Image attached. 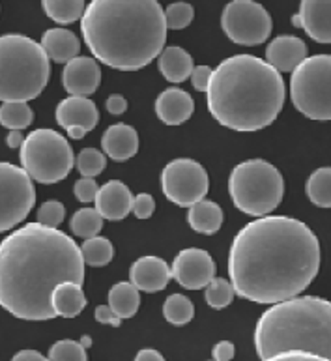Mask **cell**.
<instances>
[{
    "mask_svg": "<svg viewBox=\"0 0 331 361\" xmlns=\"http://www.w3.org/2000/svg\"><path fill=\"white\" fill-rule=\"evenodd\" d=\"M320 270V242L309 226L287 216H264L242 226L228 251L234 292L273 305L299 296Z\"/></svg>",
    "mask_w": 331,
    "mask_h": 361,
    "instance_id": "1",
    "label": "cell"
},
{
    "mask_svg": "<svg viewBox=\"0 0 331 361\" xmlns=\"http://www.w3.org/2000/svg\"><path fill=\"white\" fill-rule=\"evenodd\" d=\"M65 281H85L81 247L65 232L36 221L0 242V307L15 318H55L51 296Z\"/></svg>",
    "mask_w": 331,
    "mask_h": 361,
    "instance_id": "2",
    "label": "cell"
},
{
    "mask_svg": "<svg viewBox=\"0 0 331 361\" xmlns=\"http://www.w3.org/2000/svg\"><path fill=\"white\" fill-rule=\"evenodd\" d=\"M81 32L94 59L120 71H137L163 53L165 10L156 0H92Z\"/></svg>",
    "mask_w": 331,
    "mask_h": 361,
    "instance_id": "3",
    "label": "cell"
},
{
    "mask_svg": "<svg viewBox=\"0 0 331 361\" xmlns=\"http://www.w3.org/2000/svg\"><path fill=\"white\" fill-rule=\"evenodd\" d=\"M287 97L281 73L253 54H234L213 70L208 111L228 130L251 133L275 122Z\"/></svg>",
    "mask_w": 331,
    "mask_h": 361,
    "instance_id": "4",
    "label": "cell"
},
{
    "mask_svg": "<svg viewBox=\"0 0 331 361\" xmlns=\"http://www.w3.org/2000/svg\"><path fill=\"white\" fill-rule=\"evenodd\" d=\"M258 357L331 360V302L318 296H294L273 303L255 328Z\"/></svg>",
    "mask_w": 331,
    "mask_h": 361,
    "instance_id": "5",
    "label": "cell"
},
{
    "mask_svg": "<svg viewBox=\"0 0 331 361\" xmlns=\"http://www.w3.org/2000/svg\"><path fill=\"white\" fill-rule=\"evenodd\" d=\"M49 75V56L38 42L21 34L0 36V102L36 99Z\"/></svg>",
    "mask_w": 331,
    "mask_h": 361,
    "instance_id": "6",
    "label": "cell"
},
{
    "mask_svg": "<svg viewBox=\"0 0 331 361\" xmlns=\"http://www.w3.org/2000/svg\"><path fill=\"white\" fill-rule=\"evenodd\" d=\"M228 193L239 212L253 217H264L281 204L285 180L272 163L249 159L232 169L228 178Z\"/></svg>",
    "mask_w": 331,
    "mask_h": 361,
    "instance_id": "7",
    "label": "cell"
},
{
    "mask_svg": "<svg viewBox=\"0 0 331 361\" xmlns=\"http://www.w3.org/2000/svg\"><path fill=\"white\" fill-rule=\"evenodd\" d=\"M19 150L21 167L34 182H62L75 165L70 142L55 130H34Z\"/></svg>",
    "mask_w": 331,
    "mask_h": 361,
    "instance_id": "8",
    "label": "cell"
},
{
    "mask_svg": "<svg viewBox=\"0 0 331 361\" xmlns=\"http://www.w3.org/2000/svg\"><path fill=\"white\" fill-rule=\"evenodd\" d=\"M290 97L294 107L316 122L331 120V54L305 59L292 71Z\"/></svg>",
    "mask_w": 331,
    "mask_h": 361,
    "instance_id": "9",
    "label": "cell"
},
{
    "mask_svg": "<svg viewBox=\"0 0 331 361\" xmlns=\"http://www.w3.org/2000/svg\"><path fill=\"white\" fill-rule=\"evenodd\" d=\"M36 189L23 167L0 161V232L21 225L32 212Z\"/></svg>",
    "mask_w": 331,
    "mask_h": 361,
    "instance_id": "10",
    "label": "cell"
},
{
    "mask_svg": "<svg viewBox=\"0 0 331 361\" xmlns=\"http://www.w3.org/2000/svg\"><path fill=\"white\" fill-rule=\"evenodd\" d=\"M223 32L238 45H261L272 34L273 23L268 10L253 0H234L221 16Z\"/></svg>",
    "mask_w": 331,
    "mask_h": 361,
    "instance_id": "11",
    "label": "cell"
},
{
    "mask_svg": "<svg viewBox=\"0 0 331 361\" xmlns=\"http://www.w3.org/2000/svg\"><path fill=\"white\" fill-rule=\"evenodd\" d=\"M208 185L210 182L206 169L189 157L174 159L161 171V189L165 197L182 208H191L204 200Z\"/></svg>",
    "mask_w": 331,
    "mask_h": 361,
    "instance_id": "12",
    "label": "cell"
},
{
    "mask_svg": "<svg viewBox=\"0 0 331 361\" xmlns=\"http://www.w3.org/2000/svg\"><path fill=\"white\" fill-rule=\"evenodd\" d=\"M216 262L212 255L199 247H189L180 251L174 257L173 277L187 290L206 288V285L216 277Z\"/></svg>",
    "mask_w": 331,
    "mask_h": 361,
    "instance_id": "13",
    "label": "cell"
},
{
    "mask_svg": "<svg viewBox=\"0 0 331 361\" xmlns=\"http://www.w3.org/2000/svg\"><path fill=\"white\" fill-rule=\"evenodd\" d=\"M101 82V70L90 56H77L64 66L62 85L70 96L88 97L98 90Z\"/></svg>",
    "mask_w": 331,
    "mask_h": 361,
    "instance_id": "14",
    "label": "cell"
},
{
    "mask_svg": "<svg viewBox=\"0 0 331 361\" xmlns=\"http://www.w3.org/2000/svg\"><path fill=\"white\" fill-rule=\"evenodd\" d=\"M292 25L318 44H331V0H304Z\"/></svg>",
    "mask_w": 331,
    "mask_h": 361,
    "instance_id": "15",
    "label": "cell"
},
{
    "mask_svg": "<svg viewBox=\"0 0 331 361\" xmlns=\"http://www.w3.org/2000/svg\"><path fill=\"white\" fill-rule=\"evenodd\" d=\"M56 122L65 131L82 130L85 133L92 131L99 122V113L96 103L88 97L70 96L62 99L56 107Z\"/></svg>",
    "mask_w": 331,
    "mask_h": 361,
    "instance_id": "16",
    "label": "cell"
},
{
    "mask_svg": "<svg viewBox=\"0 0 331 361\" xmlns=\"http://www.w3.org/2000/svg\"><path fill=\"white\" fill-rule=\"evenodd\" d=\"M131 283L142 292H159L173 279V268L159 257H141L130 268Z\"/></svg>",
    "mask_w": 331,
    "mask_h": 361,
    "instance_id": "17",
    "label": "cell"
},
{
    "mask_svg": "<svg viewBox=\"0 0 331 361\" xmlns=\"http://www.w3.org/2000/svg\"><path fill=\"white\" fill-rule=\"evenodd\" d=\"M133 195L130 188L120 180H111L105 185H101L96 195V210L101 214L104 219L109 221H120L124 219L133 208Z\"/></svg>",
    "mask_w": 331,
    "mask_h": 361,
    "instance_id": "18",
    "label": "cell"
},
{
    "mask_svg": "<svg viewBox=\"0 0 331 361\" xmlns=\"http://www.w3.org/2000/svg\"><path fill=\"white\" fill-rule=\"evenodd\" d=\"M307 59V45L298 36H277L266 47V62L281 71H294Z\"/></svg>",
    "mask_w": 331,
    "mask_h": 361,
    "instance_id": "19",
    "label": "cell"
},
{
    "mask_svg": "<svg viewBox=\"0 0 331 361\" xmlns=\"http://www.w3.org/2000/svg\"><path fill=\"white\" fill-rule=\"evenodd\" d=\"M195 111L193 97L182 88H167L156 99V114L167 126H180L191 118Z\"/></svg>",
    "mask_w": 331,
    "mask_h": 361,
    "instance_id": "20",
    "label": "cell"
},
{
    "mask_svg": "<svg viewBox=\"0 0 331 361\" xmlns=\"http://www.w3.org/2000/svg\"><path fill=\"white\" fill-rule=\"evenodd\" d=\"M101 148L114 161H127L139 152V133L133 126L114 124L105 130Z\"/></svg>",
    "mask_w": 331,
    "mask_h": 361,
    "instance_id": "21",
    "label": "cell"
},
{
    "mask_svg": "<svg viewBox=\"0 0 331 361\" xmlns=\"http://www.w3.org/2000/svg\"><path fill=\"white\" fill-rule=\"evenodd\" d=\"M42 47H44L45 54L49 56L53 62H71L73 59L79 56L81 51V42L75 34L65 28H49L47 32L42 36Z\"/></svg>",
    "mask_w": 331,
    "mask_h": 361,
    "instance_id": "22",
    "label": "cell"
},
{
    "mask_svg": "<svg viewBox=\"0 0 331 361\" xmlns=\"http://www.w3.org/2000/svg\"><path fill=\"white\" fill-rule=\"evenodd\" d=\"M159 71L170 82H184L193 73V59L185 49L178 45H168L159 54Z\"/></svg>",
    "mask_w": 331,
    "mask_h": 361,
    "instance_id": "23",
    "label": "cell"
},
{
    "mask_svg": "<svg viewBox=\"0 0 331 361\" xmlns=\"http://www.w3.org/2000/svg\"><path fill=\"white\" fill-rule=\"evenodd\" d=\"M81 286L82 285H77L73 281H65L53 290L51 302H53L56 317L73 318L82 313V309L87 307V298Z\"/></svg>",
    "mask_w": 331,
    "mask_h": 361,
    "instance_id": "24",
    "label": "cell"
},
{
    "mask_svg": "<svg viewBox=\"0 0 331 361\" xmlns=\"http://www.w3.org/2000/svg\"><path fill=\"white\" fill-rule=\"evenodd\" d=\"M187 221L193 231L201 234H216L223 225V210L218 202L212 200H201L189 208L187 212Z\"/></svg>",
    "mask_w": 331,
    "mask_h": 361,
    "instance_id": "25",
    "label": "cell"
},
{
    "mask_svg": "<svg viewBox=\"0 0 331 361\" xmlns=\"http://www.w3.org/2000/svg\"><path fill=\"white\" fill-rule=\"evenodd\" d=\"M109 305L120 318L135 317L141 305L139 288L133 283H116L109 290Z\"/></svg>",
    "mask_w": 331,
    "mask_h": 361,
    "instance_id": "26",
    "label": "cell"
},
{
    "mask_svg": "<svg viewBox=\"0 0 331 361\" xmlns=\"http://www.w3.org/2000/svg\"><path fill=\"white\" fill-rule=\"evenodd\" d=\"M305 193L318 208H331V167L316 169L305 183Z\"/></svg>",
    "mask_w": 331,
    "mask_h": 361,
    "instance_id": "27",
    "label": "cell"
},
{
    "mask_svg": "<svg viewBox=\"0 0 331 361\" xmlns=\"http://www.w3.org/2000/svg\"><path fill=\"white\" fill-rule=\"evenodd\" d=\"M42 8L53 21L60 25H70L77 19H82L87 4L82 0H44Z\"/></svg>",
    "mask_w": 331,
    "mask_h": 361,
    "instance_id": "28",
    "label": "cell"
},
{
    "mask_svg": "<svg viewBox=\"0 0 331 361\" xmlns=\"http://www.w3.org/2000/svg\"><path fill=\"white\" fill-rule=\"evenodd\" d=\"M34 113L25 102H8L0 105V126L8 130H25L32 124Z\"/></svg>",
    "mask_w": 331,
    "mask_h": 361,
    "instance_id": "29",
    "label": "cell"
},
{
    "mask_svg": "<svg viewBox=\"0 0 331 361\" xmlns=\"http://www.w3.org/2000/svg\"><path fill=\"white\" fill-rule=\"evenodd\" d=\"M81 253L82 259H85V264L101 268V266H107L113 260L114 247L107 238L94 236L88 238L87 242L82 243Z\"/></svg>",
    "mask_w": 331,
    "mask_h": 361,
    "instance_id": "30",
    "label": "cell"
},
{
    "mask_svg": "<svg viewBox=\"0 0 331 361\" xmlns=\"http://www.w3.org/2000/svg\"><path fill=\"white\" fill-rule=\"evenodd\" d=\"M71 232L79 238H94L98 236L101 226H104V217L96 208H82L73 214L70 221Z\"/></svg>",
    "mask_w": 331,
    "mask_h": 361,
    "instance_id": "31",
    "label": "cell"
},
{
    "mask_svg": "<svg viewBox=\"0 0 331 361\" xmlns=\"http://www.w3.org/2000/svg\"><path fill=\"white\" fill-rule=\"evenodd\" d=\"M163 317L174 326H184L195 317V305L189 298L182 294H170L163 303Z\"/></svg>",
    "mask_w": 331,
    "mask_h": 361,
    "instance_id": "32",
    "label": "cell"
},
{
    "mask_svg": "<svg viewBox=\"0 0 331 361\" xmlns=\"http://www.w3.org/2000/svg\"><path fill=\"white\" fill-rule=\"evenodd\" d=\"M234 286L230 281L223 279V277H213L206 285V303L213 309H225L228 307L234 300Z\"/></svg>",
    "mask_w": 331,
    "mask_h": 361,
    "instance_id": "33",
    "label": "cell"
},
{
    "mask_svg": "<svg viewBox=\"0 0 331 361\" xmlns=\"http://www.w3.org/2000/svg\"><path fill=\"white\" fill-rule=\"evenodd\" d=\"M105 167H107V157L104 152L96 148H85L77 156V169L82 174V178H96L98 174L104 173Z\"/></svg>",
    "mask_w": 331,
    "mask_h": 361,
    "instance_id": "34",
    "label": "cell"
},
{
    "mask_svg": "<svg viewBox=\"0 0 331 361\" xmlns=\"http://www.w3.org/2000/svg\"><path fill=\"white\" fill-rule=\"evenodd\" d=\"M193 17H195V10L187 2H174V4L167 6V10H165V23L170 30H182V28L189 27Z\"/></svg>",
    "mask_w": 331,
    "mask_h": 361,
    "instance_id": "35",
    "label": "cell"
},
{
    "mask_svg": "<svg viewBox=\"0 0 331 361\" xmlns=\"http://www.w3.org/2000/svg\"><path fill=\"white\" fill-rule=\"evenodd\" d=\"M49 360L53 361H64V360H73V361H85L87 360V348L82 346L79 341L64 339L58 341L55 345L51 346L49 350Z\"/></svg>",
    "mask_w": 331,
    "mask_h": 361,
    "instance_id": "36",
    "label": "cell"
},
{
    "mask_svg": "<svg viewBox=\"0 0 331 361\" xmlns=\"http://www.w3.org/2000/svg\"><path fill=\"white\" fill-rule=\"evenodd\" d=\"M64 216L65 208L62 202H58V200H47V202H44V204L39 206L38 223L56 228L60 223L64 221Z\"/></svg>",
    "mask_w": 331,
    "mask_h": 361,
    "instance_id": "37",
    "label": "cell"
},
{
    "mask_svg": "<svg viewBox=\"0 0 331 361\" xmlns=\"http://www.w3.org/2000/svg\"><path fill=\"white\" fill-rule=\"evenodd\" d=\"M154 210H156V200H154L152 195L141 193L137 195V199H133V208H131V212L135 214L137 219H148V217H152Z\"/></svg>",
    "mask_w": 331,
    "mask_h": 361,
    "instance_id": "38",
    "label": "cell"
},
{
    "mask_svg": "<svg viewBox=\"0 0 331 361\" xmlns=\"http://www.w3.org/2000/svg\"><path fill=\"white\" fill-rule=\"evenodd\" d=\"M98 191L99 188L94 178H81L75 183V188H73V193H75V197L81 202H92V200H96Z\"/></svg>",
    "mask_w": 331,
    "mask_h": 361,
    "instance_id": "39",
    "label": "cell"
},
{
    "mask_svg": "<svg viewBox=\"0 0 331 361\" xmlns=\"http://www.w3.org/2000/svg\"><path fill=\"white\" fill-rule=\"evenodd\" d=\"M212 73L213 70L208 68V66H196V68H193V73H191L193 87L199 92H206L208 85H210V79H212Z\"/></svg>",
    "mask_w": 331,
    "mask_h": 361,
    "instance_id": "40",
    "label": "cell"
},
{
    "mask_svg": "<svg viewBox=\"0 0 331 361\" xmlns=\"http://www.w3.org/2000/svg\"><path fill=\"white\" fill-rule=\"evenodd\" d=\"M94 317H96V320H98L99 324H109V326H114V328H118L120 324H122V318L114 313L113 309H111V305H98Z\"/></svg>",
    "mask_w": 331,
    "mask_h": 361,
    "instance_id": "41",
    "label": "cell"
},
{
    "mask_svg": "<svg viewBox=\"0 0 331 361\" xmlns=\"http://www.w3.org/2000/svg\"><path fill=\"white\" fill-rule=\"evenodd\" d=\"M234 345L230 343V341H219L218 345L213 346V352L212 356L213 360L218 361H230L234 357Z\"/></svg>",
    "mask_w": 331,
    "mask_h": 361,
    "instance_id": "42",
    "label": "cell"
},
{
    "mask_svg": "<svg viewBox=\"0 0 331 361\" xmlns=\"http://www.w3.org/2000/svg\"><path fill=\"white\" fill-rule=\"evenodd\" d=\"M105 107H107V111H109L111 114L118 116V114L125 113V109H127V99H125L124 96H120V94H113V96L107 97Z\"/></svg>",
    "mask_w": 331,
    "mask_h": 361,
    "instance_id": "43",
    "label": "cell"
},
{
    "mask_svg": "<svg viewBox=\"0 0 331 361\" xmlns=\"http://www.w3.org/2000/svg\"><path fill=\"white\" fill-rule=\"evenodd\" d=\"M23 142H25V137L19 130H11L6 137V145L10 146V148H21Z\"/></svg>",
    "mask_w": 331,
    "mask_h": 361,
    "instance_id": "44",
    "label": "cell"
},
{
    "mask_svg": "<svg viewBox=\"0 0 331 361\" xmlns=\"http://www.w3.org/2000/svg\"><path fill=\"white\" fill-rule=\"evenodd\" d=\"M137 361H144V360H156V361H163V354H159L158 350H152V348H144L135 356Z\"/></svg>",
    "mask_w": 331,
    "mask_h": 361,
    "instance_id": "45",
    "label": "cell"
},
{
    "mask_svg": "<svg viewBox=\"0 0 331 361\" xmlns=\"http://www.w3.org/2000/svg\"><path fill=\"white\" fill-rule=\"evenodd\" d=\"M13 360L19 361V360H38V361H44L45 356L44 354H39L38 350H21L17 352L15 356H13Z\"/></svg>",
    "mask_w": 331,
    "mask_h": 361,
    "instance_id": "46",
    "label": "cell"
},
{
    "mask_svg": "<svg viewBox=\"0 0 331 361\" xmlns=\"http://www.w3.org/2000/svg\"><path fill=\"white\" fill-rule=\"evenodd\" d=\"M81 343H82V346H85V348H87V346L90 345V343H92V341H90V337H82Z\"/></svg>",
    "mask_w": 331,
    "mask_h": 361,
    "instance_id": "47",
    "label": "cell"
}]
</instances>
